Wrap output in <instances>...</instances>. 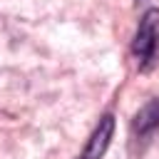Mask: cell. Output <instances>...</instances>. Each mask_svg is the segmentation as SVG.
<instances>
[{"label": "cell", "mask_w": 159, "mask_h": 159, "mask_svg": "<svg viewBox=\"0 0 159 159\" xmlns=\"http://www.w3.org/2000/svg\"><path fill=\"white\" fill-rule=\"evenodd\" d=\"M157 45H159V10H147L139 20L137 35H134V55L142 65V70H147L157 55Z\"/></svg>", "instance_id": "6da1fadb"}, {"label": "cell", "mask_w": 159, "mask_h": 159, "mask_svg": "<svg viewBox=\"0 0 159 159\" xmlns=\"http://www.w3.org/2000/svg\"><path fill=\"white\" fill-rule=\"evenodd\" d=\"M159 129V99H149L132 119V144H139V149L157 134Z\"/></svg>", "instance_id": "7a4b0ae2"}, {"label": "cell", "mask_w": 159, "mask_h": 159, "mask_svg": "<svg viewBox=\"0 0 159 159\" xmlns=\"http://www.w3.org/2000/svg\"><path fill=\"white\" fill-rule=\"evenodd\" d=\"M112 137H114V117L104 114L99 119V124L94 127V132H92V137H89V142L84 147L82 159H102L107 147H109V142H112Z\"/></svg>", "instance_id": "3957f363"}]
</instances>
